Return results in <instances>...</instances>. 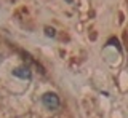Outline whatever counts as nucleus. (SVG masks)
Wrapping results in <instances>:
<instances>
[{"label": "nucleus", "mask_w": 128, "mask_h": 118, "mask_svg": "<svg viewBox=\"0 0 128 118\" xmlns=\"http://www.w3.org/2000/svg\"><path fill=\"white\" fill-rule=\"evenodd\" d=\"M42 102L45 104V107H48V109H58V107H59V97L56 96L54 93H46V94H43Z\"/></svg>", "instance_id": "f257e3e1"}, {"label": "nucleus", "mask_w": 128, "mask_h": 118, "mask_svg": "<svg viewBox=\"0 0 128 118\" xmlns=\"http://www.w3.org/2000/svg\"><path fill=\"white\" fill-rule=\"evenodd\" d=\"M13 75L19 77V78H30V70L27 67H18L13 70Z\"/></svg>", "instance_id": "f03ea898"}, {"label": "nucleus", "mask_w": 128, "mask_h": 118, "mask_svg": "<svg viewBox=\"0 0 128 118\" xmlns=\"http://www.w3.org/2000/svg\"><path fill=\"white\" fill-rule=\"evenodd\" d=\"M45 34L48 37H54V29L53 27H45Z\"/></svg>", "instance_id": "7ed1b4c3"}]
</instances>
